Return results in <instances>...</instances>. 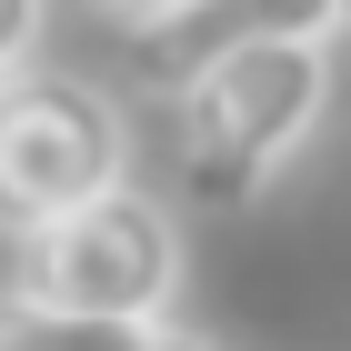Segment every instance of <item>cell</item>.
<instances>
[{"label":"cell","instance_id":"7","mask_svg":"<svg viewBox=\"0 0 351 351\" xmlns=\"http://www.w3.org/2000/svg\"><path fill=\"white\" fill-rule=\"evenodd\" d=\"M90 10H101V21H121V30H131V21H151L161 0H90Z\"/></svg>","mask_w":351,"mask_h":351},{"label":"cell","instance_id":"3","mask_svg":"<svg viewBox=\"0 0 351 351\" xmlns=\"http://www.w3.org/2000/svg\"><path fill=\"white\" fill-rule=\"evenodd\" d=\"M131 181V121L81 71H10L0 81V221H51L90 191Z\"/></svg>","mask_w":351,"mask_h":351},{"label":"cell","instance_id":"9","mask_svg":"<svg viewBox=\"0 0 351 351\" xmlns=\"http://www.w3.org/2000/svg\"><path fill=\"white\" fill-rule=\"evenodd\" d=\"M341 30H351V0H341Z\"/></svg>","mask_w":351,"mask_h":351},{"label":"cell","instance_id":"2","mask_svg":"<svg viewBox=\"0 0 351 351\" xmlns=\"http://www.w3.org/2000/svg\"><path fill=\"white\" fill-rule=\"evenodd\" d=\"M21 291L110 311V322H161L181 291V221L131 181H110L51 221H21Z\"/></svg>","mask_w":351,"mask_h":351},{"label":"cell","instance_id":"1","mask_svg":"<svg viewBox=\"0 0 351 351\" xmlns=\"http://www.w3.org/2000/svg\"><path fill=\"white\" fill-rule=\"evenodd\" d=\"M331 110V40H241L171 81L181 191L201 211H251Z\"/></svg>","mask_w":351,"mask_h":351},{"label":"cell","instance_id":"8","mask_svg":"<svg viewBox=\"0 0 351 351\" xmlns=\"http://www.w3.org/2000/svg\"><path fill=\"white\" fill-rule=\"evenodd\" d=\"M151 351H211V341H191V331H171V322H161V331H151Z\"/></svg>","mask_w":351,"mask_h":351},{"label":"cell","instance_id":"4","mask_svg":"<svg viewBox=\"0 0 351 351\" xmlns=\"http://www.w3.org/2000/svg\"><path fill=\"white\" fill-rule=\"evenodd\" d=\"M241 40H341V0H161L151 21H131L141 81H181L211 51H241Z\"/></svg>","mask_w":351,"mask_h":351},{"label":"cell","instance_id":"5","mask_svg":"<svg viewBox=\"0 0 351 351\" xmlns=\"http://www.w3.org/2000/svg\"><path fill=\"white\" fill-rule=\"evenodd\" d=\"M161 322H110V311H71L40 291H0V351H151Z\"/></svg>","mask_w":351,"mask_h":351},{"label":"cell","instance_id":"6","mask_svg":"<svg viewBox=\"0 0 351 351\" xmlns=\"http://www.w3.org/2000/svg\"><path fill=\"white\" fill-rule=\"evenodd\" d=\"M40 21H51V0H0V81L40 51Z\"/></svg>","mask_w":351,"mask_h":351}]
</instances>
